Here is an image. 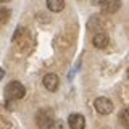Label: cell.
Instances as JSON below:
<instances>
[{"mask_svg":"<svg viewBox=\"0 0 129 129\" xmlns=\"http://www.w3.org/2000/svg\"><path fill=\"white\" fill-rule=\"evenodd\" d=\"M36 124L39 129H52L55 124V113L52 108H40L36 113Z\"/></svg>","mask_w":129,"mask_h":129,"instance_id":"obj_1","label":"cell"},{"mask_svg":"<svg viewBox=\"0 0 129 129\" xmlns=\"http://www.w3.org/2000/svg\"><path fill=\"white\" fill-rule=\"evenodd\" d=\"M5 95L10 100H21L26 95V87L21 82H18V81H11L5 87Z\"/></svg>","mask_w":129,"mask_h":129,"instance_id":"obj_2","label":"cell"},{"mask_svg":"<svg viewBox=\"0 0 129 129\" xmlns=\"http://www.w3.org/2000/svg\"><path fill=\"white\" fill-rule=\"evenodd\" d=\"M94 107H95L97 113H100V115H110L113 111V102L110 99H107V97H99V99H95Z\"/></svg>","mask_w":129,"mask_h":129,"instance_id":"obj_3","label":"cell"},{"mask_svg":"<svg viewBox=\"0 0 129 129\" xmlns=\"http://www.w3.org/2000/svg\"><path fill=\"white\" fill-rule=\"evenodd\" d=\"M13 40L21 50H24V45H26V44H31V36H29V32H27L26 27H18Z\"/></svg>","mask_w":129,"mask_h":129,"instance_id":"obj_4","label":"cell"},{"mask_svg":"<svg viewBox=\"0 0 129 129\" xmlns=\"http://www.w3.org/2000/svg\"><path fill=\"white\" fill-rule=\"evenodd\" d=\"M42 84H44V87H45L47 90H50V92H55L56 89H58L60 78L55 74V73H48V74H45V76H44V79H42Z\"/></svg>","mask_w":129,"mask_h":129,"instance_id":"obj_5","label":"cell"},{"mask_svg":"<svg viewBox=\"0 0 129 129\" xmlns=\"http://www.w3.org/2000/svg\"><path fill=\"white\" fill-rule=\"evenodd\" d=\"M68 124L71 129H84L86 127V118L81 113H71L68 116Z\"/></svg>","mask_w":129,"mask_h":129,"instance_id":"obj_6","label":"cell"},{"mask_svg":"<svg viewBox=\"0 0 129 129\" xmlns=\"http://www.w3.org/2000/svg\"><path fill=\"white\" fill-rule=\"evenodd\" d=\"M121 0H103L102 2V11L105 15H113L119 10Z\"/></svg>","mask_w":129,"mask_h":129,"instance_id":"obj_7","label":"cell"},{"mask_svg":"<svg viewBox=\"0 0 129 129\" xmlns=\"http://www.w3.org/2000/svg\"><path fill=\"white\" fill-rule=\"evenodd\" d=\"M108 42H110V37H108L107 32H95L94 37H92V44H94L95 48H105L108 45Z\"/></svg>","mask_w":129,"mask_h":129,"instance_id":"obj_8","label":"cell"},{"mask_svg":"<svg viewBox=\"0 0 129 129\" xmlns=\"http://www.w3.org/2000/svg\"><path fill=\"white\" fill-rule=\"evenodd\" d=\"M47 3V8L53 13H58L64 8V0H45Z\"/></svg>","mask_w":129,"mask_h":129,"instance_id":"obj_9","label":"cell"},{"mask_svg":"<svg viewBox=\"0 0 129 129\" xmlns=\"http://www.w3.org/2000/svg\"><path fill=\"white\" fill-rule=\"evenodd\" d=\"M119 123L123 124L124 127L129 129V107H126V108L121 110V113H119Z\"/></svg>","mask_w":129,"mask_h":129,"instance_id":"obj_10","label":"cell"},{"mask_svg":"<svg viewBox=\"0 0 129 129\" xmlns=\"http://www.w3.org/2000/svg\"><path fill=\"white\" fill-rule=\"evenodd\" d=\"M10 18V10L8 8H0V24H5Z\"/></svg>","mask_w":129,"mask_h":129,"instance_id":"obj_11","label":"cell"},{"mask_svg":"<svg viewBox=\"0 0 129 129\" xmlns=\"http://www.w3.org/2000/svg\"><path fill=\"white\" fill-rule=\"evenodd\" d=\"M90 2L94 3V5H102V2H103V0H90Z\"/></svg>","mask_w":129,"mask_h":129,"instance_id":"obj_12","label":"cell"},{"mask_svg":"<svg viewBox=\"0 0 129 129\" xmlns=\"http://www.w3.org/2000/svg\"><path fill=\"white\" fill-rule=\"evenodd\" d=\"M55 127H56V129H63V123H56Z\"/></svg>","mask_w":129,"mask_h":129,"instance_id":"obj_13","label":"cell"},{"mask_svg":"<svg viewBox=\"0 0 129 129\" xmlns=\"http://www.w3.org/2000/svg\"><path fill=\"white\" fill-rule=\"evenodd\" d=\"M3 74H5V71H3L2 68H0V81H2V78H3Z\"/></svg>","mask_w":129,"mask_h":129,"instance_id":"obj_14","label":"cell"},{"mask_svg":"<svg viewBox=\"0 0 129 129\" xmlns=\"http://www.w3.org/2000/svg\"><path fill=\"white\" fill-rule=\"evenodd\" d=\"M7 2H10V0H0V3H7Z\"/></svg>","mask_w":129,"mask_h":129,"instance_id":"obj_15","label":"cell"},{"mask_svg":"<svg viewBox=\"0 0 129 129\" xmlns=\"http://www.w3.org/2000/svg\"><path fill=\"white\" fill-rule=\"evenodd\" d=\"M127 79H129V68H127Z\"/></svg>","mask_w":129,"mask_h":129,"instance_id":"obj_16","label":"cell"}]
</instances>
